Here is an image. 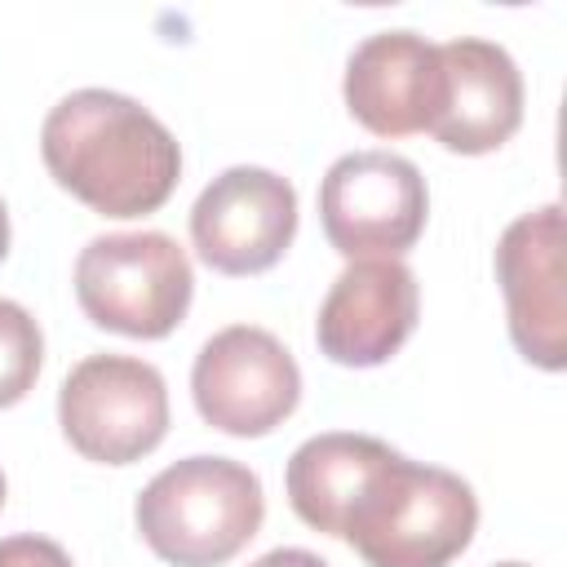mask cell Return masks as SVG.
<instances>
[{
	"instance_id": "1",
	"label": "cell",
	"mask_w": 567,
	"mask_h": 567,
	"mask_svg": "<svg viewBox=\"0 0 567 567\" xmlns=\"http://www.w3.org/2000/svg\"><path fill=\"white\" fill-rule=\"evenodd\" d=\"M49 177L102 217H146L182 177L177 137L128 93L75 89L40 128Z\"/></svg>"
},
{
	"instance_id": "2",
	"label": "cell",
	"mask_w": 567,
	"mask_h": 567,
	"mask_svg": "<svg viewBox=\"0 0 567 567\" xmlns=\"http://www.w3.org/2000/svg\"><path fill=\"white\" fill-rule=\"evenodd\" d=\"M474 527L478 501L461 474L408 461L390 447L354 496L341 540L368 567H447L465 554Z\"/></svg>"
},
{
	"instance_id": "3",
	"label": "cell",
	"mask_w": 567,
	"mask_h": 567,
	"mask_svg": "<svg viewBox=\"0 0 567 567\" xmlns=\"http://www.w3.org/2000/svg\"><path fill=\"white\" fill-rule=\"evenodd\" d=\"M133 518L155 558L173 567H221L261 532L266 496L244 461L186 456L142 487Z\"/></svg>"
},
{
	"instance_id": "4",
	"label": "cell",
	"mask_w": 567,
	"mask_h": 567,
	"mask_svg": "<svg viewBox=\"0 0 567 567\" xmlns=\"http://www.w3.org/2000/svg\"><path fill=\"white\" fill-rule=\"evenodd\" d=\"M195 275L186 248L164 230L97 235L75 257L80 310L120 337L159 341L190 310Z\"/></svg>"
},
{
	"instance_id": "5",
	"label": "cell",
	"mask_w": 567,
	"mask_h": 567,
	"mask_svg": "<svg viewBox=\"0 0 567 567\" xmlns=\"http://www.w3.org/2000/svg\"><path fill=\"white\" fill-rule=\"evenodd\" d=\"M66 443L97 465H133L168 434V385L133 354H89L58 390Z\"/></svg>"
},
{
	"instance_id": "6",
	"label": "cell",
	"mask_w": 567,
	"mask_h": 567,
	"mask_svg": "<svg viewBox=\"0 0 567 567\" xmlns=\"http://www.w3.org/2000/svg\"><path fill=\"white\" fill-rule=\"evenodd\" d=\"M425 213V177L394 151H350L319 182L323 235L350 261L403 257L421 239Z\"/></svg>"
},
{
	"instance_id": "7",
	"label": "cell",
	"mask_w": 567,
	"mask_h": 567,
	"mask_svg": "<svg viewBox=\"0 0 567 567\" xmlns=\"http://www.w3.org/2000/svg\"><path fill=\"white\" fill-rule=\"evenodd\" d=\"M190 394L213 430L235 439H261L292 416L301 399V368L275 332L230 323L199 346L190 368Z\"/></svg>"
},
{
	"instance_id": "8",
	"label": "cell",
	"mask_w": 567,
	"mask_h": 567,
	"mask_svg": "<svg viewBox=\"0 0 567 567\" xmlns=\"http://www.w3.org/2000/svg\"><path fill=\"white\" fill-rule=\"evenodd\" d=\"M297 235V190L288 177L235 164L217 173L190 208V244L217 275L270 270Z\"/></svg>"
},
{
	"instance_id": "9",
	"label": "cell",
	"mask_w": 567,
	"mask_h": 567,
	"mask_svg": "<svg viewBox=\"0 0 567 567\" xmlns=\"http://www.w3.org/2000/svg\"><path fill=\"white\" fill-rule=\"evenodd\" d=\"M496 284L505 292L514 350L545 368H567V266H563V204L514 217L496 244Z\"/></svg>"
},
{
	"instance_id": "10",
	"label": "cell",
	"mask_w": 567,
	"mask_h": 567,
	"mask_svg": "<svg viewBox=\"0 0 567 567\" xmlns=\"http://www.w3.org/2000/svg\"><path fill=\"white\" fill-rule=\"evenodd\" d=\"M346 106L377 137L430 133L447 102L439 44L416 31H377L346 62Z\"/></svg>"
},
{
	"instance_id": "11",
	"label": "cell",
	"mask_w": 567,
	"mask_h": 567,
	"mask_svg": "<svg viewBox=\"0 0 567 567\" xmlns=\"http://www.w3.org/2000/svg\"><path fill=\"white\" fill-rule=\"evenodd\" d=\"M416 310V275L399 257H363L332 279L315 319V341L341 368H377L412 337Z\"/></svg>"
},
{
	"instance_id": "12",
	"label": "cell",
	"mask_w": 567,
	"mask_h": 567,
	"mask_svg": "<svg viewBox=\"0 0 567 567\" xmlns=\"http://www.w3.org/2000/svg\"><path fill=\"white\" fill-rule=\"evenodd\" d=\"M447 71V102L430 128L439 146L456 155H487L505 146L523 124V71L518 62L478 35L439 44Z\"/></svg>"
},
{
	"instance_id": "13",
	"label": "cell",
	"mask_w": 567,
	"mask_h": 567,
	"mask_svg": "<svg viewBox=\"0 0 567 567\" xmlns=\"http://www.w3.org/2000/svg\"><path fill=\"white\" fill-rule=\"evenodd\" d=\"M390 456V443L372 439V434H315L306 439L284 470V487H288V505L292 514L323 532V536H341V523L354 505V496L363 492V483L372 478V470Z\"/></svg>"
},
{
	"instance_id": "14",
	"label": "cell",
	"mask_w": 567,
	"mask_h": 567,
	"mask_svg": "<svg viewBox=\"0 0 567 567\" xmlns=\"http://www.w3.org/2000/svg\"><path fill=\"white\" fill-rule=\"evenodd\" d=\"M44 363V337L27 306L0 297V408L27 399Z\"/></svg>"
},
{
	"instance_id": "15",
	"label": "cell",
	"mask_w": 567,
	"mask_h": 567,
	"mask_svg": "<svg viewBox=\"0 0 567 567\" xmlns=\"http://www.w3.org/2000/svg\"><path fill=\"white\" fill-rule=\"evenodd\" d=\"M0 567H75V563L58 540L22 532V536H4L0 540Z\"/></svg>"
},
{
	"instance_id": "16",
	"label": "cell",
	"mask_w": 567,
	"mask_h": 567,
	"mask_svg": "<svg viewBox=\"0 0 567 567\" xmlns=\"http://www.w3.org/2000/svg\"><path fill=\"white\" fill-rule=\"evenodd\" d=\"M248 567H332V563H328V558H319V554H310V549H297V545H279V549H270V554L252 558Z\"/></svg>"
},
{
	"instance_id": "17",
	"label": "cell",
	"mask_w": 567,
	"mask_h": 567,
	"mask_svg": "<svg viewBox=\"0 0 567 567\" xmlns=\"http://www.w3.org/2000/svg\"><path fill=\"white\" fill-rule=\"evenodd\" d=\"M4 252H9V208L0 199V261H4Z\"/></svg>"
},
{
	"instance_id": "18",
	"label": "cell",
	"mask_w": 567,
	"mask_h": 567,
	"mask_svg": "<svg viewBox=\"0 0 567 567\" xmlns=\"http://www.w3.org/2000/svg\"><path fill=\"white\" fill-rule=\"evenodd\" d=\"M0 509H4V474H0Z\"/></svg>"
},
{
	"instance_id": "19",
	"label": "cell",
	"mask_w": 567,
	"mask_h": 567,
	"mask_svg": "<svg viewBox=\"0 0 567 567\" xmlns=\"http://www.w3.org/2000/svg\"><path fill=\"white\" fill-rule=\"evenodd\" d=\"M496 567H532V563H496Z\"/></svg>"
}]
</instances>
